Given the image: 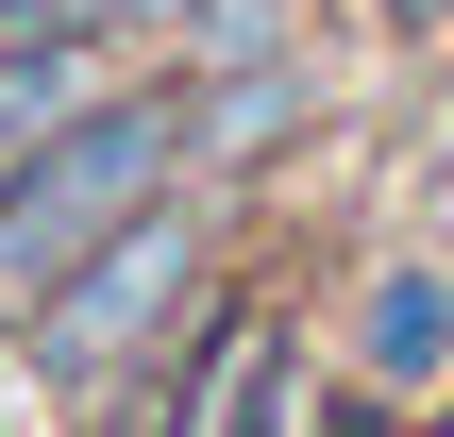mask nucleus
I'll return each mask as SVG.
<instances>
[{
  "label": "nucleus",
  "instance_id": "2",
  "mask_svg": "<svg viewBox=\"0 0 454 437\" xmlns=\"http://www.w3.org/2000/svg\"><path fill=\"white\" fill-rule=\"evenodd\" d=\"M202 253H219V219H202V185H168L152 219H118L34 320H17V354L51 371V404H101L118 371H152L168 337H185V303H202Z\"/></svg>",
  "mask_w": 454,
  "mask_h": 437
},
{
  "label": "nucleus",
  "instance_id": "3",
  "mask_svg": "<svg viewBox=\"0 0 454 437\" xmlns=\"http://www.w3.org/2000/svg\"><path fill=\"white\" fill-rule=\"evenodd\" d=\"M303 337H286V303H202L168 354H152V404L135 437H303Z\"/></svg>",
  "mask_w": 454,
  "mask_h": 437
},
{
  "label": "nucleus",
  "instance_id": "4",
  "mask_svg": "<svg viewBox=\"0 0 454 437\" xmlns=\"http://www.w3.org/2000/svg\"><path fill=\"white\" fill-rule=\"evenodd\" d=\"M354 387H387V404H454V269H371V303H354Z\"/></svg>",
  "mask_w": 454,
  "mask_h": 437
},
{
  "label": "nucleus",
  "instance_id": "9",
  "mask_svg": "<svg viewBox=\"0 0 454 437\" xmlns=\"http://www.w3.org/2000/svg\"><path fill=\"white\" fill-rule=\"evenodd\" d=\"M438 437H454V421H438Z\"/></svg>",
  "mask_w": 454,
  "mask_h": 437
},
{
  "label": "nucleus",
  "instance_id": "7",
  "mask_svg": "<svg viewBox=\"0 0 454 437\" xmlns=\"http://www.w3.org/2000/svg\"><path fill=\"white\" fill-rule=\"evenodd\" d=\"M303 437H404V404H387V387H354V371H337V387H303Z\"/></svg>",
  "mask_w": 454,
  "mask_h": 437
},
{
  "label": "nucleus",
  "instance_id": "5",
  "mask_svg": "<svg viewBox=\"0 0 454 437\" xmlns=\"http://www.w3.org/2000/svg\"><path fill=\"white\" fill-rule=\"evenodd\" d=\"M101 84H118V34H84V51H17V67H0V168H17L51 118H84Z\"/></svg>",
  "mask_w": 454,
  "mask_h": 437
},
{
  "label": "nucleus",
  "instance_id": "1",
  "mask_svg": "<svg viewBox=\"0 0 454 437\" xmlns=\"http://www.w3.org/2000/svg\"><path fill=\"white\" fill-rule=\"evenodd\" d=\"M168 185H202L185 152V67H118L84 118H51L17 168H0V320H34L118 219H152Z\"/></svg>",
  "mask_w": 454,
  "mask_h": 437
},
{
  "label": "nucleus",
  "instance_id": "8",
  "mask_svg": "<svg viewBox=\"0 0 454 437\" xmlns=\"http://www.w3.org/2000/svg\"><path fill=\"white\" fill-rule=\"evenodd\" d=\"M438 17H454V0H387V34H438Z\"/></svg>",
  "mask_w": 454,
  "mask_h": 437
},
{
  "label": "nucleus",
  "instance_id": "6",
  "mask_svg": "<svg viewBox=\"0 0 454 437\" xmlns=\"http://www.w3.org/2000/svg\"><path fill=\"white\" fill-rule=\"evenodd\" d=\"M84 34H118V17H101V0H0V67H17V51H84ZM118 51H135V34H118Z\"/></svg>",
  "mask_w": 454,
  "mask_h": 437
}]
</instances>
